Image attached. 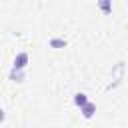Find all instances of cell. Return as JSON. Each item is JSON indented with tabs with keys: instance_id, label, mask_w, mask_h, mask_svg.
I'll return each instance as SVG.
<instances>
[{
	"instance_id": "6",
	"label": "cell",
	"mask_w": 128,
	"mask_h": 128,
	"mask_svg": "<svg viewBox=\"0 0 128 128\" xmlns=\"http://www.w3.org/2000/svg\"><path fill=\"white\" fill-rule=\"evenodd\" d=\"M10 78H12V80H18V82H20V78H22V74H20V70H12V74H10Z\"/></svg>"
},
{
	"instance_id": "3",
	"label": "cell",
	"mask_w": 128,
	"mask_h": 128,
	"mask_svg": "<svg viewBox=\"0 0 128 128\" xmlns=\"http://www.w3.org/2000/svg\"><path fill=\"white\" fill-rule=\"evenodd\" d=\"M98 4H100V10L104 14H110L112 12V0H98Z\"/></svg>"
},
{
	"instance_id": "4",
	"label": "cell",
	"mask_w": 128,
	"mask_h": 128,
	"mask_svg": "<svg viewBox=\"0 0 128 128\" xmlns=\"http://www.w3.org/2000/svg\"><path fill=\"white\" fill-rule=\"evenodd\" d=\"M86 102H88V98H86V94H82V92H78V94L74 96V104H76V106H84Z\"/></svg>"
},
{
	"instance_id": "1",
	"label": "cell",
	"mask_w": 128,
	"mask_h": 128,
	"mask_svg": "<svg viewBox=\"0 0 128 128\" xmlns=\"http://www.w3.org/2000/svg\"><path fill=\"white\" fill-rule=\"evenodd\" d=\"M26 64H28V52H20L14 58V70H24Z\"/></svg>"
},
{
	"instance_id": "2",
	"label": "cell",
	"mask_w": 128,
	"mask_h": 128,
	"mask_svg": "<svg viewBox=\"0 0 128 128\" xmlns=\"http://www.w3.org/2000/svg\"><path fill=\"white\" fill-rule=\"evenodd\" d=\"M80 108H82V116H84V118H92L94 112H96V106H94L92 102H86V104L80 106Z\"/></svg>"
},
{
	"instance_id": "5",
	"label": "cell",
	"mask_w": 128,
	"mask_h": 128,
	"mask_svg": "<svg viewBox=\"0 0 128 128\" xmlns=\"http://www.w3.org/2000/svg\"><path fill=\"white\" fill-rule=\"evenodd\" d=\"M50 46H54V48H62V46H66V40H58V38H52V40H50Z\"/></svg>"
},
{
	"instance_id": "7",
	"label": "cell",
	"mask_w": 128,
	"mask_h": 128,
	"mask_svg": "<svg viewBox=\"0 0 128 128\" xmlns=\"http://www.w3.org/2000/svg\"><path fill=\"white\" fill-rule=\"evenodd\" d=\"M0 122H4V110L0 108Z\"/></svg>"
}]
</instances>
